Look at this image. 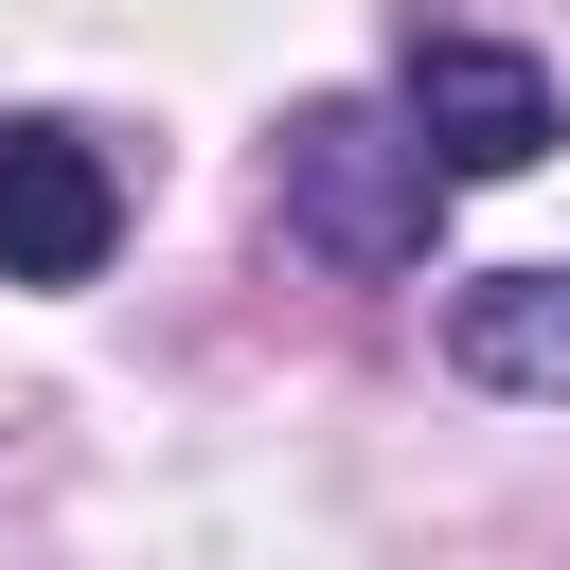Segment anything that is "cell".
Listing matches in <instances>:
<instances>
[{
    "mask_svg": "<svg viewBox=\"0 0 570 570\" xmlns=\"http://www.w3.org/2000/svg\"><path fill=\"white\" fill-rule=\"evenodd\" d=\"M285 232L321 249V267H356V285H392V267H428V214H445V160H428V125L410 107H374V89H321V107H285Z\"/></svg>",
    "mask_w": 570,
    "mask_h": 570,
    "instance_id": "obj_1",
    "label": "cell"
},
{
    "mask_svg": "<svg viewBox=\"0 0 570 570\" xmlns=\"http://www.w3.org/2000/svg\"><path fill=\"white\" fill-rule=\"evenodd\" d=\"M392 107L428 125V160H445V178H534V160L570 142V107H552V71H534L517 36H410Z\"/></svg>",
    "mask_w": 570,
    "mask_h": 570,
    "instance_id": "obj_2",
    "label": "cell"
},
{
    "mask_svg": "<svg viewBox=\"0 0 570 570\" xmlns=\"http://www.w3.org/2000/svg\"><path fill=\"white\" fill-rule=\"evenodd\" d=\"M125 249V178L71 125H0V285H89Z\"/></svg>",
    "mask_w": 570,
    "mask_h": 570,
    "instance_id": "obj_3",
    "label": "cell"
},
{
    "mask_svg": "<svg viewBox=\"0 0 570 570\" xmlns=\"http://www.w3.org/2000/svg\"><path fill=\"white\" fill-rule=\"evenodd\" d=\"M445 356H463L481 392H570V267H499V285H463V303H445Z\"/></svg>",
    "mask_w": 570,
    "mask_h": 570,
    "instance_id": "obj_4",
    "label": "cell"
}]
</instances>
